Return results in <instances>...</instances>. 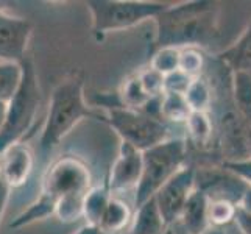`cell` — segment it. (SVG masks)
I'll return each instance as SVG.
<instances>
[{
	"instance_id": "6da1fadb",
	"label": "cell",
	"mask_w": 251,
	"mask_h": 234,
	"mask_svg": "<svg viewBox=\"0 0 251 234\" xmlns=\"http://www.w3.org/2000/svg\"><path fill=\"white\" fill-rule=\"evenodd\" d=\"M158 47H192L212 34L215 10L209 2H190L167 6L158 17Z\"/></svg>"
},
{
	"instance_id": "7a4b0ae2",
	"label": "cell",
	"mask_w": 251,
	"mask_h": 234,
	"mask_svg": "<svg viewBox=\"0 0 251 234\" xmlns=\"http://www.w3.org/2000/svg\"><path fill=\"white\" fill-rule=\"evenodd\" d=\"M94 116L84 99L83 78L72 77L61 81L51 92L44 128L41 134V149L53 150L74 127L84 117Z\"/></svg>"
},
{
	"instance_id": "3957f363",
	"label": "cell",
	"mask_w": 251,
	"mask_h": 234,
	"mask_svg": "<svg viewBox=\"0 0 251 234\" xmlns=\"http://www.w3.org/2000/svg\"><path fill=\"white\" fill-rule=\"evenodd\" d=\"M22 66V83L14 94V97L8 102L6 120L2 131H0V153L6 150L10 145L24 142V137L33 127L39 109L41 89L36 71H34V66L30 59H24Z\"/></svg>"
},
{
	"instance_id": "277c9868",
	"label": "cell",
	"mask_w": 251,
	"mask_h": 234,
	"mask_svg": "<svg viewBox=\"0 0 251 234\" xmlns=\"http://www.w3.org/2000/svg\"><path fill=\"white\" fill-rule=\"evenodd\" d=\"M186 142L183 139H167L142 152V175L136 187L134 205L139 206L184 167Z\"/></svg>"
},
{
	"instance_id": "5b68a950",
	"label": "cell",
	"mask_w": 251,
	"mask_h": 234,
	"mask_svg": "<svg viewBox=\"0 0 251 234\" xmlns=\"http://www.w3.org/2000/svg\"><path fill=\"white\" fill-rule=\"evenodd\" d=\"M88 10L95 34H108L136 27L156 17L169 6L162 2H136V0H89Z\"/></svg>"
},
{
	"instance_id": "8992f818",
	"label": "cell",
	"mask_w": 251,
	"mask_h": 234,
	"mask_svg": "<svg viewBox=\"0 0 251 234\" xmlns=\"http://www.w3.org/2000/svg\"><path fill=\"white\" fill-rule=\"evenodd\" d=\"M106 119L122 142L129 144L141 152L167 141L169 130L166 124L149 112L112 106Z\"/></svg>"
},
{
	"instance_id": "52a82bcc",
	"label": "cell",
	"mask_w": 251,
	"mask_h": 234,
	"mask_svg": "<svg viewBox=\"0 0 251 234\" xmlns=\"http://www.w3.org/2000/svg\"><path fill=\"white\" fill-rule=\"evenodd\" d=\"M92 187V175L86 162L72 155L61 156L47 170L42 181V194L55 200L84 198Z\"/></svg>"
},
{
	"instance_id": "ba28073f",
	"label": "cell",
	"mask_w": 251,
	"mask_h": 234,
	"mask_svg": "<svg viewBox=\"0 0 251 234\" xmlns=\"http://www.w3.org/2000/svg\"><path fill=\"white\" fill-rule=\"evenodd\" d=\"M195 183H197L195 169L183 167L154 194L153 198L156 202L158 209L169 228L172 223H175L179 219V214L183 211L186 202L189 200L190 194L197 189Z\"/></svg>"
},
{
	"instance_id": "9c48e42d",
	"label": "cell",
	"mask_w": 251,
	"mask_h": 234,
	"mask_svg": "<svg viewBox=\"0 0 251 234\" xmlns=\"http://www.w3.org/2000/svg\"><path fill=\"white\" fill-rule=\"evenodd\" d=\"M31 31L33 27L27 19L0 8V61L22 63Z\"/></svg>"
},
{
	"instance_id": "30bf717a",
	"label": "cell",
	"mask_w": 251,
	"mask_h": 234,
	"mask_svg": "<svg viewBox=\"0 0 251 234\" xmlns=\"http://www.w3.org/2000/svg\"><path fill=\"white\" fill-rule=\"evenodd\" d=\"M142 175V152L134 149L129 144L120 142L119 156L111 169V175L108 180L109 192L120 194L129 189H136L139 184Z\"/></svg>"
},
{
	"instance_id": "8fae6325",
	"label": "cell",
	"mask_w": 251,
	"mask_h": 234,
	"mask_svg": "<svg viewBox=\"0 0 251 234\" xmlns=\"http://www.w3.org/2000/svg\"><path fill=\"white\" fill-rule=\"evenodd\" d=\"M34 167V155L24 142L10 145L0 153V178L10 189H17L28 181Z\"/></svg>"
},
{
	"instance_id": "7c38bea8",
	"label": "cell",
	"mask_w": 251,
	"mask_h": 234,
	"mask_svg": "<svg viewBox=\"0 0 251 234\" xmlns=\"http://www.w3.org/2000/svg\"><path fill=\"white\" fill-rule=\"evenodd\" d=\"M225 172H212L206 175L204 187H197L203 190L209 200H226L234 205H239L242 195L248 189V184L244 183L239 177L229 170Z\"/></svg>"
},
{
	"instance_id": "4fadbf2b",
	"label": "cell",
	"mask_w": 251,
	"mask_h": 234,
	"mask_svg": "<svg viewBox=\"0 0 251 234\" xmlns=\"http://www.w3.org/2000/svg\"><path fill=\"white\" fill-rule=\"evenodd\" d=\"M207 208L209 198L200 189H195L186 202L183 211L179 214V222L189 234H203L209 228L207 222Z\"/></svg>"
},
{
	"instance_id": "5bb4252c",
	"label": "cell",
	"mask_w": 251,
	"mask_h": 234,
	"mask_svg": "<svg viewBox=\"0 0 251 234\" xmlns=\"http://www.w3.org/2000/svg\"><path fill=\"white\" fill-rule=\"evenodd\" d=\"M136 208L128 234H164L169 230L153 197Z\"/></svg>"
},
{
	"instance_id": "9a60e30c",
	"label": "cell",
	"mask_w": 251,
	"mask_h": 234,
	"mask_svg": "<svg viewBox=\"0 0 251 234\" xmlns=\"http://www.w3.org/2000/svg\"><path fill=\"white\" fill-rule=\"evenodd\" d=\"M133 211L126 202L122 198L112 195L108 202V206L99 222V230L101 234H120L125 228L131 225Z\"/></svg>"
},
{
	"instance_id": "2e32d148",
	"label": "cell",
	"mask_w": 251,
	"mask_h": 234,
	"mask_svg": "<svg viewBox=\"0 0 251 234\" xmlns=\"http://www.w3.org/2000/svg\"><path fill=\"white\" fill-rule=\"evenodd\" d=\"M222 58L234 69V72L251 75V24L240 34L236 44L223 52Z\"/></svg>"
},
{
	"instance_id": "e0dca14e",
	"label": "cell",
	"mask_w": 251,
	"mask_h": 234,
	"mask_svg": "<svg viewBox=\"0 0 251 234\" xmlns=\"http://www.w3.org/2000/svg\"><path fill=\"white\" fill-rule=\"evenodd\" d=\"M111 197L112 194L109 192L106 184L95 186L88 190L83 200V219L86 220V225L99 227V222L106 209Z\"/></svg>"
},
{
	"instance_id": "ac0fdd59",
	"label": "cell",
	"mask_w": 251,
	"mask_h": 234,
	"mask_svg": "<svg viewBox=\"0 0 251 234\" xmlns=\"http://www.w3.org/2000/svg\"><path fill=\"white\" fill-rule=\"evenodd\" d=\"M55 208H56V200L55 198L49 197L47 194L39 195V198L33 205L28 206V209L22 211L17 217L10 223L11 228H22L31 225L38 220H44L46 217L50 215H55Z\"/></svg>"
},
{
	"instance_id": "d6986e66",
	"label": "cell",
	"mask_w": 251,
	"mask_h": 234,
	"mask_svg": "<svg viewBox=\"0 0 251 234\" xmlns=\"http://www.w3.org/2000/svg\"><path fill=\"white\" fill-rule=\"evenodd\" d=\"M24 77L22 63L0 61V100L10 102L19 89Z\"/></svg>"
},
{
	"instance_id": "ffe728a7",
	"label": "cell",
	"mask_w": 251,
	"mask_h": 234,
	"mask_svg": "<svg viewBox=\"0 0 251 234\" xmlns=\"http://www.w3.org/2000/svg\"><path fill=\"white\" fill-rule=\"evenodd\" d=\"M120 100L122 106L134 111H144V108L153 100L142 88L137 75L129 77L120 86Z\"/></svg>"
},
{
	"instance_id": "44dd1931",
	"label": "cell",
	"mask_w": 251,
	"mask_h": 234,
	"mask_svg": "<svg viewBox=\"0 0 251 234\" xmlns=\"http://www.w3.org/2000/svg\"><path fill=\"white\" fill-rule=\"evenodd\" d=\"M232 89L239 114L251 127V75L245 72H234L232 77Z\"/></svg>"
},
{
	"instance_id": "7402d4cb",
	"label": "cell",
	"mask_w": 251,
	"mask_h": 234,
	"mask_svg": "<svg viewBox=\"0 0 251 234\" xmlns=\"http://www.w3.org/2000/svg\"><path fill=\"white\" fill-rule=\"evenodd\" d=\"M190 108L187 105V102L184 99V95L179 94H167L164 92L161 95L159 100V114L166 120L170 122H186L189 114H190Z\"/></svg>"
},
{
	"instance_id": "603a6c76",
	"label": "cell",
	"mask_w": 251,
	"mask_h": 234,
	"mask_svg": "<svg viewBox=\"0 0 251 234\" xmlns=\"http://www.w3.org/2000/svg\"><path fill=\"white\" fill-rule=\"evenodd\" d=\"M184 99L187 102L190 111L206 112L212 100L209 84H207L201 77L194 78L192 83L189 86V89L184 94Z\"/></svg>"
},
{
	"instance_id": "cb8c5ba5",
	"label": "cell",
	"mask_w": 251,
	"mask_h": 234,
	"mask_svg": "<svg viewBox=\"0 0 251 234\" xmlns=\"http://www.w3.org/2000/svg\"><path fill=\"white\" fill-rule=\"evenodd\" d=\"M187 133L195 144H206L212 134V122L206 112L192 111L186 120Z\"/></svg>"
},
{
	"instance_id": "d4e9b609",
	"label": "cell",
	"mask_w": 251,
	"mask_h": 234,
	"mask_svg": "<svg viewBox=\"0 0 251 234\" xmlns=\"http://www.w3.org/2000/svg\"><path fill=\"white\" fill-rule=\"evenodd\" d=\"M237 206L226 200H209V208H207V222L214 228H222L223 225L234 220Z\"/></svg>"
},
{
	"instance_id": "484cf974",
	"label": "cell",
	"mask_w": 251,
	"mask_h": 234,
	"mask_svg": "<svg viewBox=\"0 0 251 234\" xmlns=\"http://www.w3.org/2000/svg\"><path fill=\"white\" fill-rule=\"evenodd\" d=\"M179 66V49L176 47H161L153 55L150 67L162 75L178 71Z\"/></svg>"
},
{
	"instance_id": "4316f807",
	"label": "cell",
	"mask_w": 251,
	"mask_h": 234,
	"mask_svg": "<svg viewBox=\"0 0 251 234\" xmlns=\"http://www.w3.org/2000/svg\"><path fill=\"white\" fill-rule=\"evenodd\" d=\"M203 67V55L195 47L179 49V66L178 69L187 74L189 77L197 78L200 77Z\"/></svg>"
},
{
	"instance_id": "83f0119b",
	"label": "cell",
	"mask_w": 251,
	"mask_h": 234,
	"mask_svg": "<svg viewBox=\"0 0 251 234\" xmlns=\"http://www.w3.org/2000/svg\"><path fill=\"white\" fill-rule=\"evenodd\" d=\"M137 78L142 84L144 91L150 95L151 99H158L164 92V75L154 69H145V71L137 74Z\"/></svg>"
},
{
	"instance_id": "f1b7e54d",
	"label": "cell",
	"mask_w": 251,
	"mask_h": 234,
	"mask_svg": "<svg viewBox=\"0 0 251 234\" xmlns=\"http://www.w3.org/2000/svg\"><path fill=\"white\" fill-rule=\"evenodd\" d=\"M192 80H194L192 77H189L187 74H184L183 71L178 69L175 72L164 75V92L184 95L186 91L189 89L190 83H192Z\"/></svg>"
},
{
	"instance_id": "f546056e",
	"label": "cell",
	"mask_w": 251,
	"mask_h": 234,
	"mask_svg": "<svg viewBox=\"0 0 251 234\" xmlns=\"http://www.w3.org/2000/svg\"><path fill=\"white\" fill-rule=\"evenodd\" d=\"M223 169H226L231 173H234V175L239 177L244 183L251 186V158L250 156H247V158L225 161Z\"/></svg>"
},
{
	"instance_id": "4dcf8cb0",
	"label": "cell",
	"mask_w": 251,
	"mask_h": 234,
	"mask_svg": "<svg viewBox=\"0 0 251 234\" xmlns=\"http://www.w3.org/2000/svg\"><path fill=\"white\" fill-rule=\"evenodd\" d=\"M234 220L237 222L240 231L244 234H251V214L245 212L244 209H240L237 206L236 209V215H234Z\"/></svg>"
},
{
	"instance_id": "1f68e13d",
	"label": "cell",
	"mask_w": 251,
	"mask_h": 234,
	"mask_svg": "<svg viewBox=\"0 0 251 234\" xmlns=\"http://www.w3.org/2000/svg\"><path fill=\"white\" fill-rule=\"evenodd\" d=\"M10 187L6 186L5 181L0 178V220H2V215H3V211L6 208V203H8V198H10Z\"/></svg>"
},
{
	"instance_id": "d6a6232c",
	"label": "cell",
	"mask_w": 251,
	"mask_h": 234,
	"mask_svg": "<svg viewBox=\"0 0 251 234\" xmlns=\"http://www.w3.org/2000/svg\"><path fill=\"white\" fill-rule=\"evenodd\" d=\"M237 206L240 208V209H244L245 212L251 214V186H248V189L245 190V194L242 195Z\"/></svg>"
},
{
	"instance_id": "836d02e7",
	"label": "cell",
	"mask_w": 251,
	"mask_h": 234,
	"mask_svg": "<svg viewBox=\"0 0 251 234\" xmlns=\"http://www.w3.org/2000/svg\"><path fill=\"white\" fill-rule=\"evenodd\" d=\"M6 111H8V103L0 100V131L5 125V120H6Z\"/></svg>"
},
{
	"instance_id": "e575fe53",
	"label": "cell",
	"mask_w": 251,
	"mask_h": 234,
	"mask_svg": "<svg viewBox=\"0 0 251 234\" xmlns=\"http://www.w3.org/2000/svg\"><path fill=\"white\" fill-rule=\"evenodd\" d=\"M75 234H101L97 227H91V225H84Z\"/></svg>"
},
{
	"instance_id": "d590c367",
	"label": "cell",
	"mask_w": 251,
	"mask_h": 234,
	"mask_svg": "<svg viewBox=\"0 0 251 234\" xmlns=\"http://www.w3.org/2000/svg\"><path fill=\"white\" fill-rule=\"evenodd\" d=\"M247 149H248L250 158H251V127H248V130H247Z\"/></svg>"
},
{
	"instance_id": "8d00e7d4",
	"label": "cell",
	"mask_w": 251,
	"mask_h": 234,
	"mask_svg": "<svg viewBox=\"0 0 251 234\" xmlns=\"http://www.w3.org/2000/svg\"><path fill=\"white\" fill-rule=\"evenodd\" d=\"M203 234H225V231H223V228H207Z\"/></svg>"
},
{
	"instance_id": "74e56055",
	"label": "cell",
	"mask_w": 251,
	"mask_h": 234,
	"mask_svg": "<svg viewBox=\"0 0 251 234\" xmlns=\"http://www.w3.org/2000/svg\"><path fill=\"white\" fill-rule=\"evenodd\" d=\"M164 234H175V233H173V230H172V228H169V230H167L166 233H164Z\"/></svg>"
}]
</instances>
